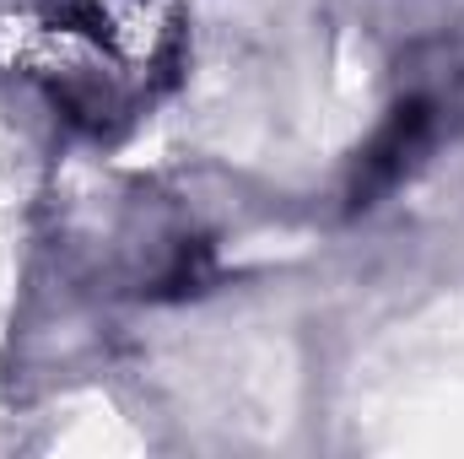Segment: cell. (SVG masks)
<instances>
[{"mask_svg":"<svg viewBox=\"0 0 464 459\" xmlns=\"http://www.w3.org/2000/svg\"><path fill=\"white\" fill-rule=\"evenodd\" d=\"M427 130V109L421 103H405V109H394V119L378 130V141L362 151V173H356V206H367V195H378L383 184H394V173H400V162H405V151L416 146V135Z\"/></svg>","mask_w":464,"mask_h":459,"instance_id":"1","label":"cell"}]
</instances>
